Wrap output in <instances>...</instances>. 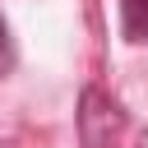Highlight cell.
<instances>
[{
	"instance_id": "obj_1",
	"label": "cell",
	"mask_w": 148,
	"mask_h": 148,
	"mask_svg": "<svg viewBox=\"0 0 148 148\" xmlns=\"http://www.w3.org/2000/svg\"><path fill=\"white\" fill-rule=\"evenodd\" d=\"M120 125H125L120 106L102 88H83V97H79V139H83V148H111Z\"/></svg>"
},
{
	"instance_id": "obj_2",
	"label": "cell",
	"mask_w": 148,
	"mask_h": 148,
	"mask_svg": "<svg viewBox=\"0 0 148 148\" xmlns=\"http://www.w3.org/2000/svg\"><path fill=\"white\" fill-rule=\"evenodd\" d=\"M120 23L130 42H148V0H120Z\"/></svg>"
},
{
	"instance_id": "obj_3",
	"label": "cell",
	"mask_w": 148,
	"mask_h": 148,
	"mask_svg": "<svg viewBox=\"0 0 148 148\" xmlns=\"http://www.w3.org/2000/svg\"><path fill=\"white\" fill-rule=\"evenodd\" d=\"M9 65H14V46H9V28H5V18H0V79L9 74Z\"/></svg>"
}]
</instances>
